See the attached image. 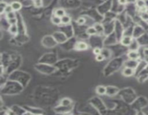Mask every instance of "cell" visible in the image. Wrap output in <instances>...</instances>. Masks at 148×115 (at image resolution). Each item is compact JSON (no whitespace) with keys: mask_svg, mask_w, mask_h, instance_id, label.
<instances>
[{"mask_svg":"<svg viewBox=\"0 0 148 115\" xmlns=\"http://www.w3.org/2000/svg\"><path fill=\"white\" fill-rule=\"evenodd\" d=\"M23 87L24 86L18 82L9 79L8 81L5 82V84L3 86H2L1 90H2V94L13 95V94L20 93L22 91Z\"/></svg>","mask_w":148,"mask_h":115,"instance_id":"6da1fadb","label":"cell"},{"mask_svg":"<svg viewBox=\"0 0 148 115\" xmlns=\"http://www.w3.org/2000/svg\"><path fill=\"white\" fill-rule=\"evenodd\" d=\"M9 79L18 82L24 87H25L28 84V82L30 81L31 76H30V74L25 73V72L20 71H14L10 73Z\"/></svg>","mask_w":148,"mask_h":115,"instance_id":"7a4b0ae2","label":"cell"},{"mask_svg":"<svg viewBox=\"0 0 148 115\" xmlns=\"http://www.w3.org/2000/svg\"><path fill=\"white\" fill-rule=\"evenodd\" d=\"M119 94H120L121 97H122V99L128 104H132L136 100L135 93L131 88H125L122 91L121 90Z\"/></svg>","mask_w":148,"mask_h":115,"instance_id":"3957f363","label":"cell"},{"mask_svg":"<svg viewBox=\"0 0 148 115\" xmlns=\"http://www.w3.org/2000/svg\"><path fill=\"white\" fill-rule=\"evenodd\" d=\"M35 67L38 71H39L40 73H44V74H51L56 71L55 67L51 64L40 63L35 65Z\"/></svg>","mask_w":148,"mask_h":115,"instance_id":"277c9868","label":"cell"},{"mask_svg":"<svg viewBox=\"0 0 148 115\" xmlns=\"http://www.w3.org/2000/svg\"><path fill=\"white\" fill-rule=\"evenodd\" d=\"M43 45L46 48H53L55 46H56V44L58 42H56V40L54 39V37L53 36H46L43 39Z\"/></svg>","mask_w":148,"mask_h":115,"instance_id":"5b68a950","label":"cell"},{"mask_svg":"<svg viewBox=\"0 0 148 115\" xmlns=\"http://www.w3.org/2000/svg\"><path fill=\"white\" fill-rule=\"evenodd\" d=\"M90 104L93 107H95L97 110H101V108H105V106L103 102L102 101L101 99H100L98 97L93 98L90 101Z\"/></svg>","mask_w":148,"mask_h":115,"instance_id":"8992f818","label":"cell"},{"mask_svg":"<svg viewBox=\"0 0 148 115\" xmlns=\"http://www.w3.org/2000/svg\"><path fill=\"white\" fill-rule=\"evenodd\" d=\"M115 33H116V37H117L118 40H121V39L122 38V37L123 36V27L122 25L121 24V23L119 21L115 22Z\"/></svg>","mask_w":148,"mask_h":115,"instance_id":"52a82bcc","label":"cell"},{"mask_svg":"<svg viewBox=\"0 0 148 115\" xmlns=\"http://www.w3.org/2000/svg\"><path fill=\"white\" fill-rule=\"evenodd\" d=\"M53 37H54V39L58 43H63L67 40V35L62 32H56L53 35Z\"/></svg>","mask_w":148,"mask_h":115,"instance_id":"ba28073f","label":"cell"},{"mask_svg":"<svg viewBox=\"0 0 148 115\" xmlns=\"http://www.w3.org/2000/svg\"><path fill=\"white\" fill-rule=\"evenodd\" d=\"M72 108H73V105L72 106H63V105H61L59 104V106H56V108H54V111H55L56 113H60V114H66V113H68L70 111L72 110Z\"/></svg>","mask_w":148,"mask_h":115,"instance_id":"9c48e42d","label":"cell"},{"mask_svg":"<svg viewBox=\"0 0 148 115\" xmlns=\"http://www.w3.org/2000/svg\"><path fill=\"white\" fill-rule=\"evenodd\" d=\"M119 89L114 86H108L106 87V95L108 97H114L119 93Z\"/></svg>","mask_w":148,"mask_h":115,"instance_id":"30bf717a","label":"cell"},{"mask_svg":"<svg viewBox=\"0 0 148 115\" xmlns=\"http://www.w3.org/2000/svg\"><path fill=\"white\" fill-rule=\"evenodd\" d=\"M127 58L131 59V60H134V61H138L140 58V54H139V50H129L127 54Z\"/></svg>","mask_w":148,"mask_h":115,"instance_id":"8fae6325","label":"cell"},{"mask_svg":"<svg viewBox=\"0 0 148 115\" xmlns=\"http://www.w3.org/2000/svg\"><path fill=\"white\" fill-rule=\"evenodd\" d=\"M134 37L131 35H123L121 39V44L123 46H129L132 42Z\"/></svg>","mask_w":148,"mask_h":115,"instance_id":"7c38bea8","label":"cell"},{"mask_svg":"<svg viewBox=\"0 0 148 115\" xmlns=\"http://www.w3.org/2000/svg\"><path fill=\"white\" fill-rule=\"evenodd\" d=\"M135 4L141 12L147 11V6H146L145 0H136Z\"/></svg>","mask_w":148,"mask_h":115,"instance_id":"4fadbf2b","label":"cell"},{"mask_svg":"<svg viewBox=\"0 0 148 115\" xmlns=\"http://www.w3.org/2000/svg\"><path fill=\"white\" fill-rule=\"evenodd\" d=\"M122 74L126 77H131V76L135 75V70L129 67L124 66L122 70Z\"/></svg>","mask_w":148,"mask_h":115,"instance_id":"5bb4252c","label":"cell"},{"mask_svg":"<svg viewBox=\"0 0 148 115\" xmlns=\"http://www.w3.org/2000/svg\"><path fill=\"white\" fill-rule=\"evenodd\" d=\"M74 48L77 50H86L88 49V45L85 42L83 41H80L75 44Z\"/></svg>","mask_w":148,"mask_h":115,"instance_id":"9a60e30c","label":"cell"},{"mask_svg":"<svg viewBox=\"0 0 148 115\" xmlns=\"http://www.w3.org/2000/svg\"><path fill=\"white\" fill-rule=\"evenodd\" d=\"M139 64V61H134V60H131V59H128L127 61L124 62V66L129 67L132 68L133 69H136V68L137 67Z\"/></svg>","mask_w":148,"mask_h":115,"instance_id":"2e32d148","label":"cell"},{"mask_svg":"<svg viewBox=\"0 0 148 115\" xmlns=\"http://www.w3.org/2000/svg\"><path fill=\"white\" fill-rule=\"evenodd\" d=\"M28 108V109H26L27 112V114H43L44 112L42 109H38V108H33V107H26Z\"/></svg>","mask_w":148,"mask_h":115,"instance_id":"e0dca14e","label":"cell"},{"mask_svg":"<svg viewBox=\"0 0 148 115\" xmlns=\"http://www.w3.org/2000/svg\"><path fill=\"white\" fill-rule=\"evenodd\" d=\"M142 33H143V30H142V27H139V26H136L134 27V29L133 30L132 37L136 39V38L138 37V35L137 34H139V36H140L142 35Z\"/></svg>","mask_w":148,"mask_h":115,"instance_id":"ac0fdd59","label":"cell"},{"mask_svg":"<svg viewBox=\"0 0 148 115\" xmlns=\"http://www.w3.org/2000/svg\"><path fill=\"white\" fill-rule=\"evenodd\" d=\"M96 91L97 94L100 95V96H103L106 94V87L104 86H98L96 87Z\"/></svg>","mask_w":148,"mask_h":115,"instance_id":"d6986e66","label":"cell"},{"mask_svg":"<svg viewBox=\"0 0 148 115\" xmlns=\"http://www.w3.org/2000/svg\"><path fill=\"white\" fill-rule=\"evenodd\" d=\"M9 32L10 33V34L14 35H17V33H18L19 32V28H18V26H17V24L9 25Z\"/></svg>","mask_w":148,"mask_h":115,"instance_id":"ffe728a7","label":"cell"},{"mask_svg":"<svg viewBox=\"0 0 148 115\" xmlns=\"http://www.w3.org/2000/svg\"><path fill=\"white\" fill-rule=\"evenodd\" d=\"M97 34L99 35H103L105 34V30H104V26L101 24H96L95 25Z\"/></svg>","mask_w":148,"mask_h":115,"instance_id":"44dd1931","label":"cell"},{"mask_svg":"<svg viewBox=\"0 0 148 115\" xmlns=\"http://www.w3.org/2000/svg\"><path fill=\"white\" fill-rule=\"evenodd\" d=\"M11 6H12V8H13V11L15 12H17V11H20L22 8V4L19 2H13L11 3Z\"/></svg>","mask_w":148,"mask_h":115,"instance_id":"7402d4cb","label":"cell"},{"mask_svg":"<svg viewBox=\"0 0 148 115\" xmlns=\"http://www.w3.org/2000/svg\"><path fill=\"white\" fill-rule=\"evenodd\" d=\"M60 104H61V105H63V106H69L73 105V103H72V101L70 99H69V98H64V99H62L61 100Z\"/></svg>","mask_w":148,"mask_h":115,"instance_id":"603a6c76","label":"cell"},{"mask_svg":"<svg viewBox=\"0 0 148 115\" xmlns=\"http://www.w3.org/2000/svg\"><path fill=\"white\" fill-rule=\"evenodd\" d=\"M54 15L62 18V17H64V15H66V12H65V10L64 9H62V8H59V9H55V11L54 12Z\"/></svg>","mask_w":148,"mask_h":115,"instance_id":"cb8c5ba5","label":"cell"},{"mask_svg":"<svg viewBox=\"0 0 148 115\" xmlns=\"http://www.w3.org/2000/svg\"><path fill=\"white\" fill-rule=\"evenodd\" d=\"M51 22H52V23L54 24L60 25V24H62V18L54 15V16L51 17Z\"/></svg>","mask_w":148,"mask_h":115,"instance_id":"d4e9b609","label":"cell"},{"mask_svg":"<svg viewBox=\"0 0 148 115\" xmlns=\"http://www.w3.org/2000/svg\"><path fill=\"white\" fill-rule=\"evenodd\" d=\"M86 33L88 35H95L97 34V31H96L95 26H91V27H89L87 29Z\"/></svg>","mask_w":148,"mask_h":115,"instance_id":"484cf974","label":"cell"},{"mask_svg":"<svg viewBox=\"0 0 148 115\" xmlns=\"http://www.w3.org/2000/svg\"><path fill=\"white\" fill-rule=\"evenodd\" d=\"M101 54L105 57V59L111 58V52L110 51V50H108V49H102Z\"/></svg>","mask_w":148,"mask_h":115,"instance_id":"4316f807","label":"cell"},{"mask_svg":"<svg viewBox=\"0 0 148 115\" xmlns=\"http://www.w3.org/2000/svg\"><path fill=\"white\" fill-rule=\"evenodd\" d=\"M71 22V17L69 16L68 15H64V17H62V24L63 25H66V24H68L70 23Z\"/></svg>","mask_w":148,"mask_h":115,"instance_id":"83f0119b","label":"cell"},{"mask_svg":"<svg viewBox=\"0 0 148 115\" xmlns=\"http://www.w3.org/2000/svg\"><path fill=\"white\" fill-rule=\"evenodd\" d=\"M6 17L7 20L16 18V14L15 12V11H13V12H9V13L6 14Z\"/></svg>","mask_w":148,"mask_h":115,"instance_id":"f1b7e54d","label":"cell"},{"mask_svg":"<svg viewBox=\"0 0 148 115\" xmlns=\"http://www.w3.org/2000/svg\"><path fill=\"white\" fill-rule=\"evenodd\" d=\"M85 22H86L85 18V17H79V18L77 19V23L78 24H80V25H83V24H85Z\"/></svg>","mask_w":148,"mask_h":115,"instance_id":"f546056e","label":"cell"},{"mask_svg":"<svg viewBox=\"0 0 148 115\" xmlns=\"http://www.w3.org/2000/svg\"><path fill=\"white\" fill-rule=\"evenodd\" d=\"M8 4L6 3V2H4L2 1V2H1V14L2 15L3 13H4V10L6 9L7 6Z\"/></svg>","mask_w":148,"mask_h":115,"instance_id":"4dcf8cb0","label":"cell"},{"mask_svg":"<svg viewBox=\"0 0 148 115\" xmlns=\"http://www.w3.org/2000/svg\"><path fill=\"white\" fill-rule=\"evenodd\" d=\"M105 58V57L103 55L100 53V54L99 55H96V60L97 61H98V62H101V61H104Z\"/></svg>","mask_w":148,"mask_h":115,"instance_id":"1f68e13d","label":"cell"},{"mask_svg":"<svg viewBox=\"0 0 148 115\" xmlns=\"http://www.w3.org/2000/svg\"><path fill=\"white\" fill-rule=\"evenodd\" d=\"M101 52L102 49H100V48H99V47H96V48H94V49H93V53L96 55L100 54Z\"/></svg>","mask_w":148,"mask_h":115,"instance_id":"d6a6232c","label":"cell"},{"mask_svg":"<svg viewBox=\"0 0 148 115\" xmlns=\"http://www.w3.org/2000/svg\"><path fill=\"white\" fill-rule=\"evenodd\" d=\"M33 3L36 7H40L42 6V0H33Z\"/></svg>","mask_w":148,"mask_h":115,"instance_id":"836d02e7","label":"cell"},{"mask_svg":"<svg viewBox=\"0 0 148 115\" xmlns=\"http://www.w3.org/2000/svg\"><path fill=\"white\" fill-rule=\"evenodd\" d=\"M8 23L9 25H12V24H17V19L14 18V19H10V20H7Z\"/></svg>","mask_w":148,"mask_h":115,"instance_id":"e575fe53","label":"cell"},{"mask_svg":"<svg viewBox=\"0 0 148 115\" xmlns=\"http://www.w3.org/2000/svg\"><path fill=\"white\" fill-rule=\"evenodd\" d=\"M13 8H12L11 4H8V5L7 6L5 10H4V13H5V14H7V13L13 12Z\"/></svg>","mask_w":148,"mask_h":115,"instance_id":"d590c367","label":"cell"},{"mask_svg":"<svg viewBox=\"0 0 148 115\" xmlns=\"http://www.w3.org/2000/svg\"><path fill=\"white\" fill-rule=\"evenodd\" d=\"M128 3V0H118V4L121 6H125Z\"/></svg>","mask_w":148,"mask_h":115,"instance_id":"8d00e7d4","label":"cell"},{"mask_svg":"<svg viewBox=\"0 0 148 115\" xmlns=\"http://www.w3.org/2000/svg\"><path fill=\"white\" fill-rule=\"evenodd\" d=\"M142 53H143V56L148 58V48H145L143 49L142 50Z\"/></svg>","mask_w":148,"mask_h":115,"instance_id":"74e56055","label":"cell"},{"mask_svg":"<svg viewBox=\"0 0 148 115\" xmlns=\"http://www.w3.org/2000/svg\"><path fill=\"white\" fill-rule=\"evenodd\" d=\"M147 12L148 13V7H147Z\"/></svg>","mask_w":148,"mask_h":115,"instance_id":"f35d334b","label":"cell"}]
</instances>
